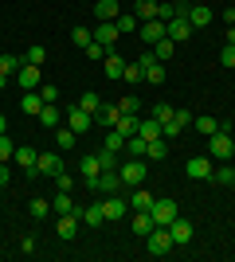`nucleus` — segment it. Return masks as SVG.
I'll list each match as a JSON object with an SVG mask.
<instances>
[{
	"label": "nucleus",
	"instance_id": "obj_1",
	"mask_svg": "<svg viewBox=\"0 0 235 262\" xmlns=\"http://www.w3.org/2000/svg\"><path fill=\"white\" fill-rule=\"evenodd\" d=\"M208 157L212 161H227V157H235V141L227 129H216L212 137H208Z\"/></svg>",
	"mask_w": 235,
	"mask_h": 262
},
{
	"label": "nucleus",
	"instance_id": "obj_2",
	"mask_svg": "<svg viewBox=\"0 0 235 262\" xmlns=\"http://www.w3.org/2000/svg\"><path fill=\"white\" fill-rule=\"evenodd\" d=\"M192 32H196V28L188 24V8H184L180 16H173V20L165 24V35L173 39V43H184V39H192Z\"/></svg>",
	"mask_w": 235,
	"mask_h": 262
},
{
	"label": "nucleus",
	"instance_id": "obj_3",
	"mask_svg": "<svg viewBox=\"0 0 235 262\" xmlns=\"http://www.w3.org/2000/svg\"><path fill=\"white\" fill-rule=\"evenodd\" d=\"M177 243H173V235H168V227H153L149 231V254H157V258H165L168 251H173Z\"/></svg>",
	"mask_w": 235,
	"mask_h": 262
},
{
	"label": "nucleus",
	"instance_id": "obj_4",
	"mask_svg": "<svg viewBox=\"0 0 235 262\" xmlns=\"http://www.w3.org/2000/svg\"><path fill=\"white\" fill-rule=\"evenodd\" d=\"M118 172H122L125 188H141L145 184V161H125V164H118Z\"/></svg>",
	"mask_w": 235,
	"mask_h": 262
},
{
	"label": "nucleus",
	"instance_id": "obj_5",
	"mask_svg": "<svg viewBox=\"0 0 235 262\" xmlns=\"http://www.w3.org/2000/svg\"><path fill=\"white\" fill-rule=\"evenodd\" d=\"M149 215H153L157 227H168V223L180 215V211H177V200H157L153 208H149Z\"/></svg>",
	"mask_w": 235,
	"mask_h": 262
},
{
	"label": "nucleus",
	"instance_id": "obj_6",
	"mask_svg": "<svg viewBox=\"0 0 235 262\" xmlns=\"http://www.w3.org/2000/svg\"><path fill=\"white\" fill-rule=\"evenodd\" d=\"M122 188H125V180H122V172L114 168V172H102V176H98L94 192H102V196H122Z\"/></svg>",
	"mask_w": 235,
	"mask_h": 262
},
{
	"label": "nucleus",
	"instance_id": "obj_7",
	"mask_svg": "<svg viewBox=\"0 0 235 262\" xmlns=\"http://www.w3.org/2000/svg\"><path fill=\"white\" fill-rule=\"evenodd\" d=\"M35 157H39V153H35L32 145H16V153H12V161L24 168V176H28V180H32V176H39V172H35Z\"/></svg>",
	"mask_w": 235,
	"mask_h": 262
},
{
	"label": "nucleus",
	"instance_id": "obj_8",
	"mask_svg": "<svg viewBox=\"0 0 235 262\" xmlns=\"http://www.w3.org/2000/svg\"><path fill=\"white\" fill-rule=\"evenodd\" d=\"M16 82H20V90H39V86H44V78H39V67L24 63L20 71H16Z\"/></svg>",
	"mask_w": 235,
	"mask_h": 262
},
{
	"label": "nucleus",
	"instance_id": "obj_9",
	"mask_svg": "<svg viewBox=\"0 0 235 262\" xmlns=\"http://www.w3.org/2000/svg\"><path fill=\"white\" fill-rule=\"evenodd\" d=\"M168 235H173V243H177V247H184V243H192V235H196V227H192L188 219H173V223H168Z\"/></svg>",
	"mask_w": 235,
	"mask_h": 262
},
{
	"label": "nucleus",
	"instance_id": "obj_10",
	"mask_svg": "<svg viewBox=\"0 0 235 262\" xmlns=\"http://www.w3.org/2000/svg\"><path fill=\"white\" fill-rule=\"evenodd\" d=\"M35 172H39V176H59V172H63V157L39 153V157H35Z\"/></svg>",
	"mask_w": 235,
	"mask_h": 262
},
{
	"label": "nucleus",
	"instance_id": "obj_11",
	"mask_svg": "<svg viewBox=\"0 0 235 262\" xmlns=\"http://www.w3.org/2000/svg\"><path fill=\"white\" fill-rule=\"evenodd\" d=\"M75 215H78V223H87V227H102V223H106V215H102V204H82V208H78L75 204Z\"/></svg>",
	"mask_w": 235,
	"mask_h": 262
},
{
	"label": "nucleus",
	"instance_id": "obj_12",
	"mask_svg": "<svg viewBox=\"0 0 235 262\" xmlns=\"http://www.w3.org/2000/svg\"><path fill=\"white\" fill-rule=\"evenodd\" d=\"M67 125H71L75 133H90V125H94V114H87V110L71 106V110H67Z\"/></svg>",
	"mask_w": 235,
	"mask_h": 262
},
{
	"label": "nucleus",
	"instance_id": "obj_13",
	"mask_svg": "<svg viewBox=\"0 0 235 262\" xmlns=\"http://www.w3.org/2000/svg\"><path fill=\"white\" fill-rule=\"evenodd\" d=\"M184 172H188L192 180H212V157H192V161L184 164Z\"/></svg>",
	"mask_w": 235,
	"mask_h": 262
},
{
	"label": "nucleus",
	"instance_id": "obj_14",
	"mask_svg": "<svg viewBox=\"0 0 235 262\" xmlns=\"http://www.w3.org/2000/svg\"><path fill=\"white\" fill-rule=\"evenodd\" d=\"M55 235L63 243H71L78 235V215H75V211H71V215H55Z\"/></svg>",
	"mask_w": 235,
	"mask_h": 262
},
{
	"label": "nucleus",
	"instance_id": "obj_15",
	"mask_svg": "<svg viewBox=\"0 0 235 262\" xmlns=\"http://www.w3.org/2000/svg\"><path fill=\"white\" fill-rule=\"evenodd\" d=\"M137 35L145 39V47H153L157 39H165V20H145L141 28H137Z\"/></svg>",
	"mask_w": 235,
	"mask_h": 262
},
{
	"label": "nucleus",
	"instance_id": "obj_16",
	"mask_svg": "<svg viewBox=\"0 0 235 262\" xmlns=\"http://www.w3.org/2000/svg\"><path fill=\"white\" fill-rule=\"evenodd\" d=\"M153 204H157V196L149 192V188H134V192H130V208L134 211H149Z\"/></svg>",
	"mask_w": 235,
	"mask_h": 262
},
{
	"label": "nucleus",
	"instance_id": "obj_17",
	"mask_svg": "<svg viewBox=\"0 0 235 262\" xmlns=\"http://www.w3.org/2000/svg\"><path fill=\"white\" fill-rule=\"evenodd\" d=\"M125 211H130V204H125L122 196H106V200H102V215H106V219H122Z\"/></svg>",
	"mask_w": 235,
	"mask_h": 262
},
{
	"label": "nucleus",
	"instance_id": "obj_18",
	"mask_svg": "<svg viewBox=\"0 0 235 262\" xmlns=\"http://www.w3.org/2000/svg\"><path fill=\"white\" fill-rule=\"evenodd\" d=\"M188 24L192 28H208L212 24V8L208 4H188Z\"/></svg>",
	"mask_w": 235,
	"mask_h": 262
},
{
	"label": "nucleus",
	"instance_id": "obj_19",
	"mask_svg": "<svg viewBox=\"0 0 235 262\" xmlns=\"http://www.w3.org/2000/svg\"><path fill=\"white\" fill-rule=\"evenodd\" d=\"M47 102L39 98V90H24V98H20V110L24 114H32V118H39V110H44Z\"/></svg>",
	"mask_w": 235,
	"mask_h": 262
},
{
	"label": "nucleus",
	"instance_id": "obj_20",
	"mask_svg": "<svg viewBox=\"0 0 235 262\" xmlns=\"http://www.w3.org/2000/svg\"><path fill=\"white\" fill-rule=\"evenodd\" d=\"M118 35H122V32H118V24H114V20H102L98 28H94V39H98V43H106V47H114V39H118Z\"/></svg>",
	"mask_w": 235,
	"mask_h": 262
},
{
	"label": "nucleus",
	"instance_id": "obj_21",
	"mask_svg": "<svg viewBox=\"0 0 235 262\" xmlns=\"http://www.w3.org/2000/svg\"><path fill=\"white\" fill-rule=\"evenodd\" d=\"M102 71H106V78H114V82H118V78H122V71H125L122 55H118V51H110L106 59H102Z\"/></svg>",
	"mask_w": 235,
	"mask_h": 262
},
{
	"label": "nucleus",
	"instance_id": "obj_22",
	"mask_svg": "<svg viewBox=\"0 0 235 262\" xmlns=\"http://www.w3.org/2000/svg\"><path fill=\"white\" fill-rule=\"evenodd\" d=\"M149 51H153V59H157V63H168V59L177 55V43H173V39L165 35V39H157V43L149 47Z\"/></svg>",
	"mask_w": 235,
	"mask_h": 262
},
{
	"label": "nucleus",
	"instance_id": "obj_23",
	"mask_svg": "<svg viewBox=\"0 0 235 262\" xmlns=\"http://www.w3.org/2000/svg\"><path fill=\"white\" fill-rule=\"evenodd\" d=\"M75 141H78V133L71 129V125H59V129H55V149L71 153V149H75Z\"/></svg>",
	"mask_w": 235,
	"mask_h": 262
},
{
	"label": "nucleus",
	"instance_id": "obj_24",
	"mask_svg": "<svg viewBox=\"0 0 235 262\" xmlns=\"http://www.w3.org/2000/svg\"><path fill=\"white\" fill-rule=\"evenodd\" d=\"M130 227H134V235L149 239V231H153L157 223H153V215H149V211H134V223H130Z\"/></svg>",
	"mask_w": 235,
	"mask_h": 262
},
{
	"label": "nucleus",
	"instance_id": "obj_25",
	"mask_svg": "<svg viewBox=\"0 0 235 262\" xmlns=\"http://www.w3.org/2000/svg\"><path fill=\"white\" fill-rule=\"evenodd\" d=\"M118 4H122V0H98V4H94L98 24H102V20H118V16H122V12H118Z\"/></svg>",
	"mask_w": 235,
	"mask_h": 262
},
{
	"label": "nucleus",
	"instance_id": "obj_26",
	"mask_svg": "<svg viewBox=\"0 0 235 262\" xmlns=\"http://www.w3.org/2000/svg\"><path fill=\"white\" fill-rule=\"evenodd\" d=\"M59 121H63L59 106H55V102H47V106L39 110V125H47V129H59Z\"/></svg>",
	"mask_w": 235,
	"mask_h": 262
},
{
	"label": "nucleus",
	"instance_id": "obj_27",
	"mask_svg": "<svg viewBox=\"0 0 235 262\" xmlns=\"http://www.w3.org/2000/svg\"><path fill=\"white\" fill-rule=\"evenodd\" d=\"M137 133H141L145 141H157V137H161V121L157 118H141L137 121Z\"/></svg>",
	"mask_w": 235,
	"mask_h": 262
},
{
	"label": "nucleus",
	"instance_id": "obj_28",
	"mask_svg": "<svg viewBox=\"0 0 235 262\" xmlns=\"http://www.w3.org/2000/svg\"><path fill=\"white\" fill-rule=\"evenodd\" d=\"M118 118H122V110H118V106H106V102H102V110L94 114L98 125H118Z\"/></svg>",
	"mask_w": 235,
	"mask_h": 262
},
{
	"label": "nucleus",
	"instance_id": "obj_29",
	"mask_svg": "<svg viewBox=\"0 0 235 262\" xmlns=\"http://www.w3.org/2000/svg\"><path fill=\"white\" fill-rule=\"evenodd\" d=\"M134 16L137 20H157V0H134Z\"/></svg>",
	"mask_w": 235,
	"mask_h": 262
},
{
	"label": "nucleus",
	"instance_id": "obj_30",
	"mask_svg": "<svg viewBox=\"0 0 235 262\" xmlns=\"http://www.w3.org/2000/svg\"><path fill=\"white\" fill-rule=\"evenodd\" d=\"M137 121H141V118H137V114H122V118H118V125H114V129L122 133V137H134V133H137Z\"/></svg>",
	"mask_w": 235,
	"mask_h": 262
},
{
	"label": "nucleus",
	"instance_id": "obj_31",
	"mask_svg": "<svg viewBox=\"0 0 235 262\" xmlns=\"http://www.w3.org/2000/svg\"><path fill=\"white\" fill-rule=\"evenodd\" d=\"M51 211H55V215H71V211H75V200H71V192H55V204H51Z\"/></svg>",
	"mask_w": 235,
	"mask_h": 262
},
{
	"label": "nucleus",
	"instance_id": "obj_32",
	"mask_svg": "<svg viewBox=\"0 0 235 262\" xmlns=\"http://www.w3.org/2000/svg\"><path fill=\"white\" fill-rule=\"evenodd\" d=\"M71 43H75V47H82V51H87V47L94 43V32H90V28H71Z\"/></svg>",
	"mask_w": 235,
	"mask_h": 262
},
{
	"label": "nucleus",
	"instance_id": "obj_33",
	"mask_svg": "<svg viewBox=\"0 0 235 262\" xmlns=\"http://www.w3.org/2000/svg\"><path fill=\"white\" fill-rule=\"evenodd\" d=\"M145 157H149V161H165V157H168V141H165V137H157V141H149Z\"/></svg>",
	"mask_w": 235,
	"mask_h": 262
},
{
	"label": "nucleus",
	"instance_id": "obj_34",
	"mask_svg": "<svg viewBox=\"0 0 235 262\" xmlns=\"http://www.w3.org/2000/svg\"><path fill=\"white\" fill-rule=\"evenodd\" d=\"M149 141L141 137V133H134V137H125V153H134V157H145Z\"/></svg>",
	"mask_w": 235,
	"mask_h": 262
},
{
	"label": "nucleus",
	"instance_id": "obj_35",
	"mask_svg": "<svg viewBox=\"0 0 235 262\" xmlns=\"http://www.w3.org/2000/svg\"><path fill=\"white\" fill-rule=\"evenodd\" d=\"M94 157H98L102 172H114V168H118V153H114V149H106V145H102V153H94Z\"/></svg>",
	"mask_w": 235,
	"mask_h": 262
},
{
	"label": "nucleus",
	"instance_id": "obj_36",
	"mask_svg": "<svg viewBox=\"0 0 235 262\" xmlns=\"http://www.w3.org/2000/svg\"><path fill=\"white\" fill-rule=\"evenodd\" d=\"M78 110H87V114H98V110H102V98L94 94V90H87V94L78 98Z\"/></svg>",
	"mask_w": 235,
	"mask_h": 262
},
{
	"label": "nucleus",
	"instance_id": "obj_37",
	"mask_svg": "<svg viewBox=\"0 0 235 262\" xmlns=\"http://www.w3.org/2000/svg\"><path fill=\"white\" fill-rule=\"evenodd\" d=\"M20 67H24L20 55H0V75H16Z\"/></svg>",
	"mask_w": 235,
	"mask_h": 262
},
{
	"label": "nucleus",
	"instance_id": "obj_38",
	"mask_svg": "<svg viewBox=\"0 0 235 262\" xmlns=\"http://www.w3.org/2000/svg\"><path fill=\"white\" fill-rule=\"evenodd\" d=\"M28 215H32V219H47V215H51V204L35 196V200H32V208H28Z\"/></svg>",
	"mask_w": 235,
	"mask_h": 262
},
{
	"label": "nucleus",
	"instance_id": "obj_39",
	"mask_svg": "<svg viewBox=\"0 0 235 262\" xmlns=\"http://www.w3.org/2000/svg\"><path fill=\"white\" fill-rule=\"evenodd\" d=\"M24 63H32V67H44V63H47V51H44L39 43H35V47H28V55H24Z\"/></svg>",
	"mask_w": 235,
	"mask_h": 262
},
{
	"label": "nucleus",
	"instance_id": "obj_40",
	"mask_svg": "<svg viewBox=\"0 0 235 262\" xmlns=\"http://www.w3.org/2000/svg\"><path fill=\"white\" fill-rule=\"evenodd\" d=\"M122 78H125V82H145V71H141V63H125Z\"/></svg>",
	"mask_w": 235,
	"mask_h": 262
},
{
	"label": "nucleus",
	"instance_id": "obj_41",
	"mask_svg": "<svg viewBox=\"0 0 235 262\" xmlns=\"http://www.w3.org/2000/svg\"><path fill=\"white\" fill-rule=\"evenodd\" d=\"M192 125H196V129H200L204 137H212V133L220 129V121H216V118H192Z\"/></svg>",
	"mask_w": 235,
	"mask_h": 262
},
{
	"label": "nucleus",
	"instance_id": "obj_42",
	"mask_svg": "<svg viewBox=\"0 0 235 262\" xmlns=\"http://www.w3.org/2000/svg\"><path fill=\"white\" fill-rule=\"evenodd\" d=\"M149 118H157V121H161V125H165V121L173 118V106H168V102H157V106L149 110Z\"/></svg>",
	"mask_w": 235,
	"mask_h": 262
},
{
	"label": "nucleus",
	"instance_id": "obj_43",
	"mask_svg": "<svg viewBox=\"0 0 235 262\" xmlns=\"http://www.w3.org/2000/svg\"><path fill=\"white\" fill-rule=\"evenodd\" d=\"M110 51H114V47H106V43H98V39H94V43L87 47V59H98V63H102V59H106Z\"/></svg>",
	"mask_w": 235,
	"mask_h": 262
},
{
	"label": "nucleus",
	"instance_id": "obj_44",
	"mask_svg": "<svg viewBox=\"0 0 235 262\" xmlns=\"http://www.w3.org/2000/svg\"><path fill=\"white\" fill-rule=\"evenodd\" d=\"M114 24H118V32H137V16H134V12H125V16H118Z\"/></svg>",
	"mask_w": 235,
	"mask_h": 262
},
{
	"label": "nucleus",
	"instance_id": "obj_45",
	"mask_svg": "<svg viewBox=\"0 0 235 262\" xmlns=\"http://www.w3.org/2000/svg\"><path fill=\"white\" fill-rule=\"evenodd\" d=\"M106 149H114V153H122V149H125V137H122L118 129H110V133H106Z\"/></svg>",
	"mask_w": 235,
	"mask_h": 262
},
{
	"label": "nucleus",
	"instance_id": "obj_46",
	"mask_svg": "<svg viewBox=\"0 0 235 262\" xmlns=\"http://www.w3.org/2000/svg\"><path fill=\"white\" fill-rule=\"evenodd\" d=\"M216 184H235V168L231 164H224V168H216V176H212Z\"/></svg>",
	"mask_w": 235,
	"mask_h": 262
},
{
	"label": "nucleus",
	"instance_id": "obj_47",
	"mask_svg": "<svg viewBox=\"0 0 235 262\" xmlns=\"http://www.w3.org/2000/svg\"><path fill=\"white\" fill-rule=\"evenodd\" d=\"M118 110H122V114H137V110H141V102H137V94H125V98L118 102Z\"/></svg>",
	"mask_w": 235,
	"mask_h": 262
},
{
	"label": "nucleus",
	"instance_id": "obj_48",
	"mask_svg": "<svg viewBox=\"0 0 235 262\" xmlns=\"http://www.w3.org/2000/svg\"><path fill=\"white\" fill-rule=\"evenodd\" d=\"M12 153H16V145L8 141V133H0V161H8Z\"/></svg>",
	"mask_w": 235,
	"mask_h": 262
},
{
	"label": "nucleus",
	"instance_id": "obj_49",
	"mask_svg": "<svg viewBox=\"0 0 235 262\" xmlns=\"http://www.w3.org/2000/svg\"><path fill=\"white\" fill-rule=\"evenodd\" d=\"M55 188H59V192H75V180H71L67 172H59L55 176Z\"/></svg>",
	"mask_w": 235,
	"mask_h": 262
},
{
	"label": "nucleus",
	"instance_id": "obj_50",
	"mask_svg": "<svg viewBox=\"0 0 235 262\" xmlns=\"http://www.w3.org/2000/svg\"><path fill=\"white\" fill-rule=\"evenodd\" d=\"M39 98L44 102H59V90L51 86V82H44V86H39Z\"/></svg>",
	"mask_w": 235,
	"mask_h": 262
},
{
	"label": "nucleus",
	"instance_id": "obj_51",
	"mask_svg": "<svg viewBox=\"0 0 235 262\" xmlns=\"http://www.w3.org/2000/svg\"><path fill=\"white\" fill-rule=\"evenodd\" d=\"M220 63H224V67H235V47H231V43H224V51H220Z\"/></svg>",
	"mask_w": 235,
	"mask_h": 262
},
{
	"label": "nucleus",
	"instance_id": "obj_52",
	"mask_svg": "<svg viewBox=\"0 0 235 262\" xmlns=\"http://www.w3.org/2000/svg\"><path fill=\"white\" fill-rule=\"evenodd\" d=\"M20 251H24V254H32V251H35V239H32V235H24V243H20Z\"/></svg>",
	"mask_w": 235,
	"mask_h": 262
},
{
	"label": "nucleus",
	"instance_id": "obj_53",
	"mask_svg": "<svg viewBox=\"0 0 235 262\" xmlns=\"http://www.w3.org/2000/svg\"><path fill=\"white\" fill-rule=\"evenodd\" d=\"M4 184H8V168H4V161H0V192H4Z\"/></svg>",
	"mask_w": 235,
	"mask_h": 262
},
{
	"label": "nucleus",
	"instance_id": "obj_54",
	"mask_svg": "<svg viewBox=\"0 0 235 262\" xmlns=\"http://www.w3.org/2000/svg\"><path fill=\"white\" fill-rule=\"evenodd\" d=\"M224 39H227V43L235 47V24H231V28H227V32H224Z\"/></svg>",
	"mask_w": 235,
	"mask_h": 262
},
{
	"label": "nucleus",
	"instance_id": "obj_55",
	"mask_svg": "<svg viewBox=\"0 0 235 262\" xmlns=\"http://www.w3.org/2000/svg\"><path fill=\"white\" fill-rule=\"evenodd\" d=\"M0 133H8V121H4V114H0Z\"/></svg>",
	"mask_w": 235,
	"mask_h": 262
},
{
	"label": "nucleus",
	"instance_id": "obj_56",
	"mask_svg": "<svg viewBox=\"0 0 235 262\" xmlns=\"http://www.w3.org/2000/svg\"><path fill=\"white\" fill-rule=\"evenodd\" d=\"M4 86H8V75H0V90H4Z\"/></svg>",
	"mask_w": 235,
	"mask_h": 262
},
{
	"label": "nucleus",
	"instance_id": "obj_57",
	"mask_svg": "<svg viewBox=\"0 0 235 262\" xmlns=\"http://www.w3.org/2000/svg\"><path fill=\"white\" fill-rule=\"evenodd\" d=\"M177 4H192V0H177Z\"/></svg>",
	"mask_w": 235,
	"mask_h": 262
},
{
	"label": "nucleus",
	"instance_id": "obj_58",
	"mask_svg": "<svg viewBox=\"0 0 235 262\" xmlns=\"http://www.w3.org/2000/svg\"><path fill=\"white\" fill-rule=\"evenodd\" d=\"M231 8H235V4H231Z\"/></svg>",
	"mask_w": 235,
	"mask_h": 262
}]
</instances>
